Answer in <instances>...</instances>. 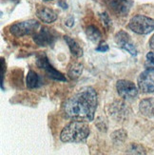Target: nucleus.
Here are the masks:
<instances>
[{"mask_svg":"<svg viewBox=\"0 0 154 155\" xmlns=\"http://www.w3.org/2000/svg\"><path fill=\"white\" fill-rule=\"evenodd\" d=\"M43 1H46V2H50V1H53V0H43Z\"/></svg>","mask_w":154,"mask_h":155,"instance_id":"bb28decb","label":"nucleus"},{"mask_svg":"<svg viewBox=\"0 0 154 155\" xmlns=\"http://www.w3.org/2000/svg\"><path fill=\"white\" fill-rule=\"evenodd\" d=\"M128 153H131V154H146V151L143 149V147H141L140 145L131 144Z\"/></svg>","mask_w":154,"mask_h":155,"instance_id":"aec40b11","label":"nucleus"},{"mask_svg":"<svg viewBox=\"0 0 154 155\" xmlns=\"http://www.w3.org/2000/svg\"><path fill=\"white\" fill-rule=\"evenodd\" d=\"M100 21L102 22L103 26L106 29H110L111 27V20L110 15H108V12H102L100 13Z\"/></svg>","mask_w":154,"mask_h":155,"instance_id":"6ab92c4d","label":"nucleus"},{"mask_svg":"<svg viewBox=\"0 0 154 155\" xmlns=\"http://www.w3.org/2000/svg\"><path fill=\"white\" fill-rule=\"evenodd\" d=\"M58 5H59L60 7H61L62 9H64V10H67V9H68V4H67V3L64 1V0H61V1H59V2H58Z\"/></svg>","mask_w":154,"mask_h":155,"instance_id":"393cba45","label":"nucleus"},{"mask_svg":"<svg viewBox=\"0 0 154 155\" xmlns=\"http://www.w3.org/2000/svg\"><path fill=\"white\" fill-rule=\"evenodd\" d=\"M109 9L118 16H126L133 5L132 0H105Z\"/></svg>","mask_w":154,"mask_h":155,"instance_id":"1a4fd4ad","label":"nucleus"},{"mask_svg":"<svg viewBox=\"0 0 154 155\" xmlns=\"http://www.w3.org/2000/svg\"><path fill=\"white\" fill-rule=\"evenodd\" d=\"M36 66L39 69L44 70L45 72L47 73L51 79L55 80V81H62V82H66L67 78L65 77V75L62 72L58 71L57 70H55L53 67L51 65V63L49 62V59L47 57L46 53H40V54L37 55L36 57Z\"/></svg>","mask_w":154,"mask_h":155,"instance_id":"39448f33","label":"nucleus"},{"mask_svg":"<svg viewBox=\"0 0 154 155\" xmlns=\"http://www.w3.org/2000/svg\"><path fill=\"white\" fill-rule=\"evenodd\" d=\"M26 85L31 90L36 89V87H39L40 86L42 85L41 77H40L34 71L30 70L29 72H28V74H27Z\"/></svg>","mask_w":154,"mask_h":155,"instance_id":"ddd939ff","label":"nucleus"},{"mask_svg":"<svg viewBox=\"0 0 154 155\" xmlns=\"http://www.w3.org/2000/svg\"><path fill=\"white\" fill-rule=\"evenodd\" d=\"M73 24H74V19H73V17H70L66 21V26H68V27H72Z\"/></svg>","mask_w":154,"mask_h":155,"instance_id":"b1692460","label":"nucleus"},{"mask_svg":"<svg viewBox=\"0 0 154 155\" xmlns=\"http://www.w3.org/2000/svg\"><path fill=\"white\" fill-rule=\"evenodd\" d=\"M64 39H65L66 43L68 44L69 49L73 56H75L77 58H80L83 56V49L80 47V45L75 41L74 39L68 36V35H65Z\"/></svg>","mask_w":154,"mask_h":155,"instance_id":"4468645a","label":"nucleus"},{"mask_svg":"<svg viewBox=\"0 0 154 155\" xmlns=\"http://www.w3.org/2000/svg\"><path fill=\"white\" fill-rule=\"evenodd\" d=\"M125 105L121 102H116L113 105H110V107H111V110H110V115L113 116L115 119L119 120L121 118L122 115L126 113V107H124Z\"/></svg>","mask_w":154,"mask_h":155,"instance_id":"dca6fc26","label":"nucleus"},{"mask_svg":"<svg viewBox=\"0 0 154 155\" xmlns=\"http://www.w3.org/2000/svg\"><path fill=\"white\" fill-rule=\"evenodd\" d=\"M0 63H1V89L5 91L4 89V75H5V71H6V63H5V59L2 57L0 60Z\"/></svg>","mask_w":154,"mask_h":155,"instance_id":"412c9836","label":"nucleus"},{"mask_svg":"<svg viewBox=\"0 0 154 155\" xmlns=\"http://www.w3.org/2000/svg\"><path fill=\"white\" fill-rule=\"evenodd\" d=\"M39 22L34 19L26 20L22 22H17L10 27L11 33L15 37H22L26 35H34L39 28Z\"/></svg>","mask_w":154,"mask_h":155,"instance_id":"20e7f679","label":"nucleus"},{"mask_svg":"<svg viewBox=\"0 0 154 155\" xmlns=\"http://www.w3.org/2000/svg\"><path fill=\"white\" fill-rule=\"evenodd\" d=\"M36 16L41 20L42 22L47 24H51L57 19L56 12L47 7H41L36 11Z\"/></svg>","mask_w":154,"mask_h":155,"instance_id":"9b49d317","label":"nucleus"},{"mask_svg":"<svg viewBox=\"0 0 154 155\" xmlns=\"http://www.w3.org/2000/svg\"><path fill=\"white\" fill-rule=\"evenodd\" d=\"M126 135H128V134H126V132L124 130H115L114 132H112L110 138L114 144H122L125 142Z\"/></svg>","mask_w":154,"mask_h":155,"instance_id":"a211bd4d","label":"nucleus"},{"mask_svg":"<svg viewBox=\"0 0 154 155\" xmlns=\"http://www.w3.org/2000/svg\"><path fill=\"white\" fill-rule=\"evenodd\" d=\"M97 104V93L89 87L67 99L63 104V110L68 118L91 122L94 119Z\"/></svg>","mask_w":154,"mask_h":155,"instance_id":"f257e3e1","label":"nucleus"},{"mask_svg":"<svg viewBox=\"0 0 154 155\" xmlns=\"http://www.w3.org/2000/svg\"><path fill=\"white\" fill-rule=\"evenodd\" d=\"M83 70H84V67L82 64L74 63L70 67V69L68 71V75L70 79L75 80V79H77L81 76Z\"/></svg>","mask_w":154,"mask_h":155,"instance_id":"f3484780","label":"nucleus"},{"mask_svg":"<svg viewBox=\"0 0 154 155\" xmlns=\"http://www.w3.org/2000/svg\"><path fill=\"white\" fill-rule=\"evenodd\" d=\"M146 62L149 64V67L154 68V51H149L146 54Z\"/></svg>","mask_w":154,"mask_h":155,"instance_id":"5701e85b","label":"nucleus"},{"mask_svg":"<svg viewBox=\"0 0 154 155\" xmlns=\"http://www.w3.org/2000/svg\"><path fill=\"white\" fill-rule=\"evenodd\" d=\"M149 46H150L151 49H154V35H152L151 39L149 40Z\"/></svg>","mask_w":154,"mask_h":155,"instance_id":"a878e982","label":"nucleus"},{"mask_svg":"<svg viewBox=\"0 0 154 155\" xmlns=\"http://www.w3.org/2000/svg\"><path fill=\"white\" fill-rule=\"evenodd\" d=\"M90 127L87 121L73 120L67 125L60 133V140L63 143H81L90 135Z\"/></svg>","mask_w":154,"mask_h":155,"instance_id":"f03ea898","label":"nucleus"},{"mask_svg":"<svg viewBox=\"0 0 154 155\" xmlns=\"http://www.w3.org/2000/svg\"><path fill=\"white\" fill-rule=\"evenodd\" d=\"M86 35L93 43H99L102 40V33L94 25H90L87 27Z\"/></svg>","mask_w":154,"mask_h":155,"instance_id":"2eb2a0df","label":"nucleus"},{"mask_svg":"<svg viewBox=\"0 0 154 155\" xmlns=\"http://www.w3.org/2000/svg\"><path fill=\"white\" fill-rule=\"evenodd\" d=\"M32 39H33V41L35 42V44H37L40 47H48L55 43L57 39V35H56V33L53 31H51V29L43 27L39 31H36L34 35H33Z\"/></svg>","mask_w":154,"mask_h":155,"instance_id":"0eeeda50","label":"nucleus"},{"mask_svg":"<svg viewBox=\"0 0 154 155\" xmlns=\"http://www.w3.org/2000/svg\"><path fill=\"white\" fill-rule=\"evenodd\" d=\"M129 29L137 35H149L154 31V19L146 15H137L129 20Z\"/></svg>","mask_w":154,"mask_h":155,"instance_id":"7ed1b4c3","label":"nucleus"},{"mask_svg":"<svg viewBox=\"0 0 154 155\" xmlns=\"http://www.w3.org/2000/svg\"><path fill=\"white\" fill-rule=\"evenodd\" d=\"M139 87L129 80H118L116 83V91L119 96L123 99H132L138 95Z\"/></svg>","mask_w":154,"mask_h":155,"instance_id":"6e6552de","label":"nucleus"},{"mask_svg":"<svg viewBox=\"0 0 154 155\" xmlns=\"http://www.w3.org/2000/svg\"><path fill=\"white\" fill-rule=\"evenodd\" d=\"M110 50L109 48V45L106 44L105 41H101L99 43V45L96 47V49L95 51H98V52H106V51H108Z\"/></svg>","mask_w":154,"mask_h":155,"instance_id":"4be33fe9","label":"nucleus"},{"mask_svg":"<svg viewBox=\"0 0 154 155\" xmlns=\"http://www.w3.org/2000/svg\"><path fill=\"white\" fill-rule=\"evenodd\" d=\"M114 40H115L116 44L118 45V47L125 50L126 51H128L130 55H132V56L137 55V50L135 48V46L132 43L129 35L126 33L125 31H118L115 35Z\"/></svg>","mask_w":154,"mask_h":155,"instance_id":"9d476101","label":"nucleus"},{"mask_svg":"<svg viewBox=\"0 0 154 155\" xmlns=\"http://www.w3.org/2000/svg\"><path fill=\"white\" fill-rule=\"evenodd\" d=\"M138 87L144 93H152L154 92V68L148 67L145 71L139 75Z\"/></svg>","mask_w":154,"mask_h":155,"instance_id":"423d86ee","label":"nucleus"},{"mask_svg":"<svg viewBox=\"0 0 154 155\" xmlns=\"http://www.w3.org/2000/svg\"><path fill=\"white\" fill-rule=\"evenodd\" d=\"M139 110L144 116L154 118V97L143 99L139 104Z\"/></svg>","mask_w":154,"mask_h":155,"instance_id":"f8f14e48","label":"nucleus"}]
</instances>
